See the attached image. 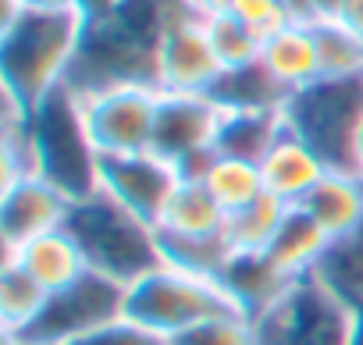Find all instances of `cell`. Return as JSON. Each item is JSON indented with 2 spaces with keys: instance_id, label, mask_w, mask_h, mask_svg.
<instances>
[{
  "instance_id": "12",
  "label": "cell",
  "mask_w": 363,
  "mask_h": 345,
  "mask_svg": "<svg viewBox=\"0 0 363 345\" xmlns=\"http://www.w3.org/2000/svg\"><path fill=\"white\" fill-rule=\"evenodd\" d=\"M221 121H225V107L211 93H160L150 149L178 164L189 153L218 146Z\"/></svg>"
},
{
  "instance_id": "36",
  "label": "cell",
  "mask_w": 363,
  "mask_h": 345,
  "mask_svg": "<svg viewBox=\"0 0 363 345\" xmlns=\"http://www.w3.org/2000/svg\"><path fill=\"white\" fill-rule=\"evenodd\" d=\"M186 4H189L196 15H203V18H214V15H228L235 0H186Z\"/></svg>"
},
{
  "instance_id": "2",
  "label": "cell",
  "mask_w": 363,
  "mask_h": 345,
  "mask_svg": "<svg viewBox=\"0 0 363 345\" xmlns=\"http://www.w3.org/2000/svg\"><path fill=\"white\" fill-rule=\"evenodd\" d=\"M86 33L82 15H47L22 11L11 26L0 29V82L4 96L33 111L50 93L68 82V72L79 57Z\"/></svg>"
},
{
  "instance_id": "13",
  "label": "cell",
  "mask_w": 363,
  "mask_h": 345,
  "mask_svg": "<svg viewBox=\"0 0 363 345\" xmlns=\"http://www.w3.org/2000/svg\"><path fill=\"white\" fill-rule=\"evenodd\" d=\"M72 203L75 200L43 175L8 186L0 196V246H4V253L65 228Z\"/></svg>"
},
{
  "instance_id": "27",
  "label": "cell",
  "mask_w": 363,
  "mask_h": 345,
  "mask_svg": "<svg viewBox=\"0 0 363 345\" xmlns=\"http://www.w3.org/2000/svg\"><path fill=\"white\" fill-rule=\"evenodd\" d=\"M313 274H320L345 302L363 310V225L335 239Z\"/></svg>"
},
{
  "instance_id": "18",
  "label": "cell",
  "mask_w": 363,
  "mask_h": 345,
  "mask_svg": "<svg viewBox=\"0 0 363 345\" xmlns=\"http://www.w3.org/2000/svg\"><path fill=\"white\" fill-rule=\"evenodd\" d=\"M260 61L264 68L289 89H303L310 82L320 79V57H317V43H313V33L310 26L303 22H289L281 26L278 33H271L264 40V50H260Z\"/></svg>"
},
{
  "instance_id": "32",
  "label": "cell",
  "mask_w": 363,
  "mask_h": 345,
  "mask_svg": "<svg viewBox=\"0 0 363 345\" xmlns=\"http://www.w3.org/2000/svg\"><path fill=\"white\" fill-rule=\"evenodd\" d=\"M72 345H167V341L150 334L146 327L132 324L128 317H121V320H114V324H107V327H100V331L72 341Z\"/></svg>"
},
{
  "instance_id": "38",
  "label": "cell",
  "mask_w": 363,
  "mask_h": 345,
  "mask_svg": "<svg viewBox=\"0 0 363 345\" xmlns=\"http://www.w3.org/2000/svg\"><path fill=\"white\" fill-rule=\"evenodd\" d=\"M356 171L363 175V125H359V135H356Z\"/></svg>"
},
{
  "instance_id": "14",
  "label": "cell",
  "mask_w": 363,
  "mask_h": 345,
  "mask_svg": "<svg viewBox=\"0 0 363 345\" xmlns=\"http://www.w3.org/2000/svg\"><path fill=\"white\" fill-rule=\"evenodd\" d=\"M260 175H264V189L278 200H285L289 207L303 203V196L328 175V164L292 132L285 128L281 139L267 149V157L260 160Z\"/></svg>"
},
{
  "instance_id": "15",
  "label": "cell",
  "mask_w": 363,
  "mask_h": 345,
  "mask_svg": "<svg viewBox=\"0 0 363 345\" xmlns=\"http://www.w3.org/2000/svg\"><path fill=\"white\" fill-rule=\"evenodd\" d=\"M4 260H15L47 292H57V288L79 281L82 274H89V260H86L82 246L75 242V235L68 228H57L50 235H40V239H33V242L4 253Z\"/></svg>"
},
{
  "instance_id": "16",
  "label": "cell",
  "mask_w": 363,
  "mask_h": 345,
  "mask_svg": "<svg viewBox=\"0 0 363 345\" xmlns=\"http://www.w3.org/2000/svg\"><path fill=\"white\" fill-rule=\"evenodd\" d=\"M296 207L306 210L335 242L363 225V175H356V171H328Z\"/></svg>"
},
{
  "instance_id": "10",
  "label": "cell",
  "mask_w": 363,
  "mask_h": 345,
  "mask_svg": "<svg viewBox=\"0 0 363 345\" xmlns=\"http://www.w3.org/2000/svg\"><path fill=\"white\" fill-rule=\"evenodd\" d=\"M221 75L225 68L211 47L207 18L196 15L186 0H178L157 50V89L160 93H211Z\"/></svg>"
},
{
  "instance_id": "19",
  "label": "cell",
  "mask_w": 363,
  "mask_h": 345,
  "mask_svg": "<svg viewBox=\"0 0 363 345\" xmlns=\"http://www.w3.org/2000/svg\"><path fill=\"white\" fill-rule=\"evenodd\" d=\"M221 285L228 288L232 302L250 317L257 320L292 281L264 256V253H235L221 274Z\"/></svg>"
},
{
  "instance_id": "1",
  "label": "cell",
  "mask_w": 363,
  "mask_h": 345,
  "mask_svg": "<svg viewBox=\"0 0 363 345\" xmlns=\"http://www.w3.org/2000/svg\"><path fill=\"white\" fill-rule=\"evenodd\" d=\"M178 0H125L104 18H89L79 57L68 72V89L79 96L111 86H157V50Z\"/></svg>"
},
{
  "instance_id": "30",
  "label": "cell",
  "mask_w": 363,
  "mask_h": 345,
  "mask_svg": "<svg viewBox=\"0 0 363 345\" xmlns=\"http://www.w3.org/2000/svg\"><path fill=\"white\" fill-rule=\"evenodd\" d=\"M167 345H257V327L246 313H221L174 334Z\"/></svg>"
},
{
  "instance_id": "6",
  "label": "cell",
  "mask_w": 363,
  "mask_h": 345,
  "mask_svg": "<svg viewBox=\"0 0 363 345\" xmlns=\"http://www.w3.org/2000/svg\"><path fill=\"white\" fill-rule=\"evenodd\" d=\"M29 135L36 146L43 179L61 186L72 200H82V196L100 189V179H96L100 153L89 142L79 93L61 86L40 107H33L29 111Z\"/></svg>"
},
{
  "instance_id": "29",
  "label": "cell",
  "mask_w": 363,
  "mask_h": 345,
  "mask_svg": "<svg viewBox=\"0 0 363 345\" xmlns=\"http://www.w3.org/2000/svg\"><path fill=\"white\" fill-rule=\"evenodd\" d=\"M207 36H211V47H214L225 72H235V68H246V64L260 61L264 40L242 18H235L232 11L207 18Z\"/></svg>"
},
{
  "instance_id": "24",
  "label": "cell",
  "mask_w": 363,
  "mask_h": 345,
  "mask_svg": "<svg viewBox=\"0 0 363 345\" xmlns=\"http://www.w3.org/2000/svg\"><path fill=\"white\" fill-rule=\"evenodd\" d=\"M47 295L50 292L33 281L15 260H4L0 264V331L22 334L40 317Z\"/></svg>"
},
{
  "instance_id": "25",
  "label": "cell",
  "mask_w": 363,
  "mask_h": 345,
  "mask_svg": "<svg viewBox=\"0 0 363 345\" xmlns=\"http://www.w3.org/2000/svg\"><path fill=\"white\" fill-rule=\"evenodd\" d=\"M160 256L164 264L178 267V271H189V274H200V278H218L225 274L228 260L235 256L228 235H207V239H182V235H160Z\"/></svg>"
},
{
  "instance_id": "26",
  "label": "cell",
  "mask_w": 363,
  "mask_h": 345,
  "mask_svg": "<svg viewBox=\"0 0 363 345\" xmlns=\"http://www.w3.org/2000/svg\"><path fill=\"white\" fill-rule=\"evenodd\" d=\"M310 33H313L317 57H320V79L363 75V40L352 29H345L335 15L313 18Z\"/></svg>"
},
{
  "instance_id": "39",
  "label": "cell",
  "mask_w": 363,
  "mask_h": 345,
  "mask_svg": "<svg viewBox=\"0 0 363 345\" xmlns=\"http://www.w3.org/2000/svg\"><path fill=\"white\" fill-rule=\"evenodd\" d=\"M349 345H363V310H359V317H356V331H352V341Z\"/></svg>"
},
{
  "instance_id": "31",
  "label": "cell",
  "mask_w": 363,
  "mask_h": 345,
  "mask_svg": "<svg viewBox=\"0 0 363 345\" xmlns=\"http://www.w3.org/2000/svg\"><path fill=\"white\" fill-rule=\"evenodd\" d=\"M232 15L242 18L260 40H267L271 33H278L281 26L292 22L285 0H235L232 4Z\"/></svg>"
},
{
  "instance_id": "28",
  "label": "cell",
  "mask_w": 363,
  "mask_h": 345,
  "mask_svg": "<svg viewBox=\"0 0 363 345\" xmlns=\"http://www.w3.org/2000/svg\"><path fill=\"white\" fill-rule=\"evenodd\" d=\"M207 193L232 214L246 203H253L257 196H264V175H260V164L253 160H239V157H218V164L211 167V175H207Z\"/></svg>"
},
{
  "instance_id": "9",
  "label": "cell",
  "mask_w": 363,
  "mask_h": 345,
  "mask_svg": "<svg viewBox=\"0 0 363 345\" xmlns=\"http://www.w3.org/2000/svg\"><path fill=\"white\" fill-rule=\"evenodd\" d=\"M79 103H82L89 142L100 157L146 153L153 146V125H157V107H160L157 86H143V82L111 86V89L79 96Z\"/></svg>"
},
{
  "instance_id": "3",
  "label": "cell",
  "mask_w": 363,
  "mask_h": 345,
  "mask_svg": "<svg viewBox=\"0 0 363 345\" xmlns=\"http://www.w3.org/2000/svg\"><path fill=\"white\" fill-rule=\"evenodd\" d=\"M65 228L82 246L89 271L114 278L121 285H132L164 264L157 228L135 217L132 210H125L104 189L75 200Z\"/></svg>"
},
{
  "instance_id": "11",
  "label": "cell",
  "mask_w": 363,
  "mask_h": 345,
  "mask_svg": "<svg viewBox=\"0 0 363 345\" xmlns=\"http://www.w3.org/2000/svg\"><path fill=\"white\" fill-rule=\"evenodd\" d=\"M100 189L118 200L125 210H132L135 217H143L146 225H160L171 196L182 186L178 167L164 157H157L153 149L146 153H121V157H100L96 167Z\"/></svg>"
},
{
  "instance_id": "20",
  "label": "cell",
  "mask_w": 363,
  "mask_h": 345,
  "mask_svg": "<svg viewBox=\"0 0 363 345\" xmlns=\"http://www.w3.org/2000/svg\"><path fill=\"white\" fill-rule=\"evenodd\" d=\"M289 128L285 107H264V111H225L221 132H218V149L225 157L253 160L260 164L267 149L281 139Z\"/></svg>"
},
{
  "instance_id": "4",
  "label": "cell",
  "mask_w": 363,
  "mask_h": 345,
  "mask_svg": "<svg viewBox=\"0 0 363 345\" xmlns=\"http://www.w3.org/2000/svg\"><path fill=\"white\" fill-rule=\"evenodd\" d=\"M221 313L242 310L232 302L228 288L218 278H200L171 264H160L157 271L143 274L125 292V317L164 341Z\"/></svg>"
},
{
  "instance_id": "34",
  "label": "cell",
  "mask_w": 363,
  "mask_h": 345,
  "mask_svg": "<svg viewBox=\"0 0 363 345\" xmlns=\"http://www.w3.org/2000/svg\"><path fill=\"white\" fill-rule=\"evenodd\" d=\"M29 11H47V15H79V0H22Z\"/></svg>"
},
{
  "instance_id": "5",
  "label": "cell",
  "mask_w": 363,
  "mask_h": 345,
  "mask_svg": "<svg viewBox=\"0 0 363 345\" xmlns=\"http://www.w3.org/2000/svg\"><path fill=\"white\" fill-rule=\"evenodd\" d=\"M285 121L328 164V171H356V135L363 125V75L317 79L296 89L285 100Z\"/></svg>"
},
{
  "instance_id": "22",
  "label": "cell",
  "mask_w": 363,
  "mask_h": 345,
  "mask_svg": "<svg viewBox=\"0 0 363 345\" xmlns=\"http://www.w3.org/2000/svg\"><path fill=\"white\" fill-rule=\"evenodd\" d=\"M211 96L225 111H264V107H285L292 93L264 68V61H253L246 68L225 72L211 89Z\"/></svg>"
},
{
  "instance_id": "17",
  "label": "cell",
  "mask_w": 363,
  "mask_h": 345,
  "mask_svg": "<svg viewBox=\"0 0 363 345\" xmlns=\"http://www.w3.org/2000/svg\"><path fill=\"white\" fill-rule=\"evenodd\" d=\"M328 246H331L328 232H324L306 210L289 207V214H285L278 235L271 239V246L264 249V256H267L289 281H296V278H306V274H313V271L320 267Z\"/></svg>"
},
{
  "instance_id": "21",
  "label": "cell",
  "mask_w": 363,
  "mask_h": 345,
  "mask_svg": "<svg viewBox=\"0 0 363 345\" xmlns=\"http://www.w3.org/2000/svg\"><path fill=\"white\" fill-rule=\"evenodd\" d=\"M225 221H228V210L207 193V186L182 182L178 193L171 196L157 232L160 235H182V239H207V235H221Z\"/></svg>"
},
{
  "instance_id": "7",
  "label": "cell",
  "mask_w": 363,
  "mask_h": 345,
  "mask_svg": "<svg viewBox=\"0 0 363 345\" xmlns=\"http://www.w3.org/2000/svg\"><path fill=\"white\" fill-rule=\"evenodd\" d=\"M359 310L320 274L296 278L257 320V345H349Z\"/></svg>"
},
{
  "instance_id": "33",
  "label": "cell",
  "mask_w": 363,
  "mask_h": 345,
  "mask_svg": "<svg viewBox=\"0 0 363 345\" xmlns=\"http://www.w3.org/2000/svg\"><path fill=\"white\" fill-rule=\"evenodd\" d=\"M335 18H338L345 29H352V33L363 40V0H338Z\"/></svg>"
},
{
  "instance_id": "35",
  "label": "cell",
  "mask_w": 363,
  "mask_h": 345,
  "mask_svg": "<svg viewBox=\"0 0 363 345\" xmlns=\"http://www.w3.org/2000/svg\"><path fill=\"white\" fill-rule=\"evenodd\" d=\"M125 0H79V15L89 22V18H104L111 11H118Z\"/></svg>"
},
{
  "instance_id": "8",
  "label": "cell",
  "mask_w": 363,
  "mask_h": 345,
  "mask_svg": "<svg viewBox=\"0 0 363 345\" xmlns=\"http://www.w3.org/2000/svg\"><path fill=\"white\" fill-rule=\"evenodd\" d=\"M125 292H128V285L89 271L79 281L50 292L40 317L22 331V338L33 345H72V341L121 320Z\"/></svg>"
},
{
  "instance_id": "23",
  "label": "cell",
  "mask_w": 363,
  "mask_h": 345,
  "mask_svg": "<svg viewBox=\"0 0 363 345\" xmlns=\"http://www.w3.org/2000/svg\"><path fill=\"white\" fill-rule=\"evenodd\" d=\"M285 214H289V203L271 196V193H264L253 203H246V207L228 214L225 235H228L235 253H264L271 246V239L278 235Z\"/></svg>"
},
{
  "instance_id": "37",
  "label": "cell",
  "mask_w": 363,
  "mask_h": 345,
  "mask_svg": "<svg viewBox=\"0 0 363 345\" xmlns=\"http://www.w3.org/2000/svg\"><path fill=\"white\" fill-rule=\"evenodd\" d=\"M0 345H33V341H26L22 334H11V331H0Z\"/></svg>"
}]
</instances>
